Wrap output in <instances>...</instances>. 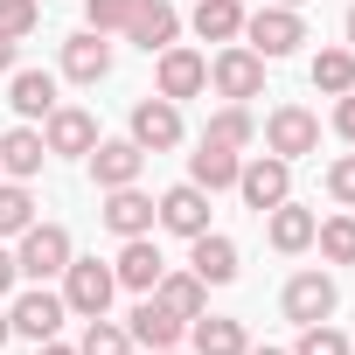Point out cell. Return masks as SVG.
Masks as SVG:
<instances>
[{
    "instance_id": "f1b7e54d",
    "label": "cell",
    "mask_w": 355,
    "mask_h": 355,
    "mask_svg": "<svg viewBox=\"0 0 355 355\" xmlns=\"http://www.w3.org/2000/svg\"><path fill=\"white\" fill-rule=\"evenodd\" d=\"M313 244H320L327 265H355V216H327V223H313Z\"/></svg>"
},
{
    "instance_id": "52a82bcc",
    "label": "cell",
    "mask_w": 355,
    "mask_h": 355,
    "mask_svg": "<svg viewBox=\"0 0 355 355\" xmlns=\"http://www.w3.org/2000/svg\"><path fill=\"white\" fill-rule=\"evenodd\" d=\"M125 334H132V348L160 355V348H174V341L189 334V320H182V313H167V306H160L153 293H139V306L125 313Z\"/></svg>"
},
{
    "instance_id": "60d3db41",
    "label": "cell",
    "mask_w": 355,
    "mask_h": 355,
    "mask_svg": "<svg viewBox=\"0 0 355 355\" xmlns=\"http://www.w3.org/2000/svg\"><path fill=\"white\" fill-rule=\"evenodd\" d=\"M341 28H348V49H355V8H348V21H341Z\"/></svg>"
},
{
    "instance_id": "b9f144b4",
    "label": "cell",
    "mask_w": 355,
    "mask_h": 355,
    "mask_svg": "<svg viewBox=\"0 0 355 355\" xmlns=\"http://www.w3.org/2000/svg\"><path fill=\"white\" fill-rule=\"evenodd\" d=\"M244 355H293V348H244Z\"/></svg>"
},
{
    "instance_id": "83f0119b",
    "label": "cell",
    "mask_w": 355,
    "mask_h": 355,
    "mask_svg": "<svg viewBox=\"0 0 355 355\" xmlns=\"http://www.w3.org/2000/svg\"><path fill=\"white\" fill-rule=\"evenodd\" d=\"M313 91H327V98L355 91V49H320L313 56Z\"/></svg>"
},
{
    "instance_id": "ac0fdd59",
    "label": "cell",
    "mask_w": 355,
    "mask_h": 355,
    "mask_svg": "<svg viewBox=\"0 0 355 355\" xmlns=\"http://www.w3.org/2000/svg\"><path fill=\"white\" fill-rule=\"evenodd\" d=\"M189 272H196L202 286H230V279H237V244H230L223 230L189 237Z\"/></svg>"
},
{
    "instance_id": "ffe728a7",
    "label": "cell",
    "mask_w": 355,
    "mask_h": 355,
    "mask_svg": "<svg viewBox=\"0 0 355 355\" xmlns=\"http://www.w3.org/2000/svg\"><path fill=\"white\" fill-rule=\"evenodd\" d=\"M313 223H320V216H313V209H300L293 196H286L279 209H265V237H272V251H286V258L313 244Z\"/></svg>"
},
{
    "instance_id": "ab89813d",
    "label": "cell",
    "mask_w": 355,
    "mask_h": 355,
    "mask_svg": "<svg viewBox=\"0 0 355 355\" xmlns=\"http://www.w3.org/2000/svg\"><path fill=\"white\" fill-rule=\"evenodd\" d=\"M8 334H15V320H8V306H0V348H8Z\"/></svg>"
},
{
    "instance_id": "e575fe53",
    "label": "cell",
    "mask_w": 355,
    "mask_h": 355,
    "mask_svg": "<svg viewBox=\"0 0 355 355\" xmlns=\"http://www.w3.org/2000/svg\"><path fill=\"white\" fill-rule=\"evenodd\" d=\"M327 196H334L341 209H355V153H341V160L327 167Z\"/></svg>"
},
{
    "instance_id": "7c38bea8",
    "label": "cell",
    "mask_w": 355,
    "mask_h": 355,
    "mask_svg": "<svg viewBox=\"0 0 355 355\" xmlns=\"http://www.w3.org/2000/svg\"><path fill=\"white\" fill-rule=\"evenodd\" d=\"M84 160H91V182H98V189H132L139 167H146V146H132V139H98Z\"/></svg>"
},
{
    "instance_id": "603a6c76",
    "label": "cell",
    "mask_w": 355,
    "mask_h": 355,
    "mask_svg": "<svg viewBox=\"0 0 355 355\" xmlns=\"http://www.w3.org/2000/svg\"><path fill=\"white\" fill-rule=\"evenodd\" d=\"M42 160H49V146H42V132H35V125H15L8 139H0V174H15V182L42 174Z\"/></svg>"
},
{
    "instance_id": "ba28073f",
    "label": "cell",
    "mask_w": 355,
    "mask_h": 355,
    "mask_svg": "<svg viewBox=\"0 0 355 355\" xmlns=\"http://www.w3.org/2000/svg\"><path fill=\"white\" fill-rule=\"evenodd\" d=\"M265 146H272L279 160H300V153L320 146V119H313L306 105H279V112L265 119Z\"/></svg>"
},
{
    "instance_id": "f35d334b",
    "label": "cell",
    "mask_w": 355,
    "mask_h": 355,
    "mask_svg": "<svg viewBox=\"0 0 355 355\" xmlns=\"http://www.w3.org/2000/svg\"><path fill=\"white\" fill-rule=\"evenodd\" d=\"M35 355H77V348H63V341L49 334V341H35Z\"/></svg>"
},
{
    "instance_id": "d4e9b609",
    "label": "cell",
    "mask_w": 355,
    "mask_h": 355,
    "mask_svg": "<svg viewBox=\"0 0 355 355\" xmlns=\"http://www.w3.org/2000/svg\"><path fill=\"white\" fill-rule=\"evenodd\" d=\"M189 341H196V355H244L251 348L244 341V320H223V313H196Z\"/></svg>"
},
{
    "instance_id": "cb8c5ba5",
    "label": "cell",
    "mask_w": 355,
    "mask_h": 355,
    "mask_svg": "<svg viewBox=\"0 0 355 355\" xmlns=\"http://www.w3.org/2000/svg\"><path fill=\"white\" fill-rule=\"evenodd\" d=\"M153 300H160L167 313H182V320H196V313H209V286H202L196 272H160V286H153Z\"/></svg>"
},
{
    "instance_id": "74e56055",
    "label": "cell",
    "mask_w": 355,
    "mask_h": 355,
    "mask_svg": "<svg viewBox=\"0 0 355 355\" xmlns=\"http://www.w3.org/2000/svg\"><path fill=\"white\" fill-rule=\"evenodd\" d=\"M15 70V35H0V77Z\"/></svg>"
},
{
    "instance_id": "3957f363",
    "label": "cell",
    "mask_w": 355,
    "mask_h": 355,
    "mask_svg": "<svg viewBox=\"0 0 355 355\" xmlns=\"http://www.w3.org/2000/svg\"><path fill=\"white\" fill-rule=\"evenodd\" d=\"M63 265H70V230H63V223H28V230H21V251H15V272L42 286V279H56Z\"/></svg>"
},
{
    "instance_id": "44dd1931",
    "label": "cell",
    "mask_w": 355,
    "mask_h": 355,
    "mask_svg": "<svg viewBox=\"0 0 355 355\" xmlns=\"http://www.w3.org/2000/svg\"><path fill=\"white\" fill-rule=\"evenodd\" d=\"M8 105L21 119H49L56 112V77L49 70H8Z\"/></svg>"
},
{
    "instance_id": "8fae6325",
    "label": "cell",
    "mask_w": 355,
    "mask_h": 355,
    "mask_svg": "<svg viewBox=\"0 0 355 355\" xmlns=\"http://www.w3.org/2000/svg\"><path fill=\"white\" fill-rule=\"evenodd\" d=\"M334 279L327 272H293L286 279V320H300V327H313V320H334Z\"/></svg>"
},
{
    "instance_id": "30bf717a",
    "label": "cell",
    "mask_w": 355,
    "mask_h": 355,
    "mask_svg": "<svg viewBox=\"0 0 355 355\" xmlns=\"http://www.w3.org/2000/svg\"><path fill=\"white\" fill-rule=\"evenodd\" d=\"M132 146H146V153L182 146V105L174 98H139L132 105Z\"/></svg>"
},
{
    "instance_id": "2e32d148",
    "label": "cell",
    "mask_w": 355,
    "mask_h": 355,
    "mask_svg": "<svg viewBox=\"0 0 355 355\" xmlns=\"http://www.w3.org/2000/svg\"><path fill=\"white\" fill-rule=\"evenodd\" d=\"M42 146H49V153H91V146H98V119H91L84 105H56L49 125H42Z\"/></svg>"
},
{
    "instance_id": "8992f818",
    "label": "cell",
    "mask_w": 355,
    "mask_h": 355,
    "mask_svg": "<svg viewBox=\"0 0 355 355\" xmlns=\"http://www.w3.org/2000/svg\"><path fill=\"white\" fill-rule=\"evenodd\" d=\"M174 35H182V8H174V0H132L125 42H139L146 56H160V49H174Z\"/></svg>"
},
{
    "instance_id": "ee69618b",
    "label": "cell",
    "mask_w": 355,
    "mask_h": 355,
    "mask_svg": "<svg viewBox=\"0 0 355 355\" xmlns=\"http://www.w3.org/2000/svg\"><path fill=\"white\" fill-rule=\"evenodd\" d=\"M348 355H355V348H348Z\"/></svg>"
},
{
    "instance_id": "6da1fadb",
    "label": "cell",
    "mask_w": 355,
    "mask_h": 355,
    "mask_svg": "<svg viewBox=\"0 0 355 355\" xmlns=\"http://www.w3.org/2000/svg\"><path fill=\"white\" fill-rule=\"evenodd\" d=\"M112 293H119V272H112V265H98V258H70V265H63V306H70V313L98 320V313L112 306Z\"/></svg>"
},
{
    "instance_id": "d590c367",
    "label": "cell",
    "mask_w": 355,
    "mask_h": 355,
    "mask_svg": "<svg viewBox=\"0 0 355 355\" xmlns=\"http://www.w3.org/2000/svg\"><path fill=\"white\" fill-rule=\"evenodd\" d=\"M334 132H341V139H355V91H341V98H334Z\"/></svg>"
},
{
    "instance_id": "7402d4cb",
    "label": "cell",
    "mask_w": 355,
    "mask_h": 355,
    "mask_svg": "<svg viewBox=\"0 0 355 355\" xmlns=\"http://www.w3.org/2000/svg\"><path fill=\"white\" fill-rule=\"evenodd\" d=\"M237 167H244V160H237L230 146H216V139H202V146L189 153V182L216 196V189H237Z\"/></svg>"
},
{
    "instance_id": "9c48e42d",
    "label": "cell",
    "mask_w": 355,
    "mask_h": 355,
    "mask_svg": "<svg viewBox=\"0 0 355 355\" xmlns=\"http://www.w3.org/2000/svg\"><path fill=\"white\" fill-rule=\"evenodd\" d=\"M153 223L174 230V237H202V230H209V189H196V182L167 189V196L153 202Z\"/></svg>"
},
{
    "instance_id": "277c9868",
    "label": "cell",
    "mask_w": 355,
    "mask_h": 355,
    "mask_svg": "<svg viewBox=\"0 0 355 355\" xmlns=\"http://www.w3.org/2000/svg\"><path fill=\"white\" fill-rule=\"evenodd\" d=\"M237 196H244V209H279L286 196H293V160H279V153H258V160H244L237 167Z\"/></svg>"
},
{
    "instance_id": "d6a6232c",
    "label": "cell",
    "mask_w": 355,
    "mask_h": 355,
    "mask_svg": "<svg viewBox=\"0 0 355 355\" xmlns=\"http://www.w3.org/2000/svg\"><path fill=\"white\" fill-rule=\"evenodd\" d=\"M35 21H42V8H35V0H0V35H35Z\"/></svg>"
},
{
    "instance_id": "d6986e66",
    "label": "cell",
    "mask_w": 355,
    "mask_h": 355,
    "mask_svg": "<svg viewBox=\"0 0 355 355\" xmlns=\"http://www.w3.org/2000/svg\"><path fill=\"white\" fill-rule=\"evenodd\" d=\"M112 272H119V286H125V293H153V286H160V272H167V258H160V244H153V237H125V251H119V265H112Z\"/></svg>"
},
{
    "instance_id": "7bdbcfd3",
    "label": "cell",
    "mask_w": 355,
    "mask_h": 355,
    "mask_svg": "<svg viewBox=\"0 0 355 355\" xmlns=\"http://www.w3.org/2000/svg\"><path fill=\"white\" fill-rule=\"evenodd\" d=\"M272 8H306V0H272Z\"/></svg>"
},
{
    "instance_id": "f546056e",
    "label": "cell",
    "mask_w": 355,
    "mask_h": 355,
    "mask_svg": "<svg viewBox=\"0 0 355 355\" xmlns=\"http://www.w3.org/2000/svg\"><path fill=\"white\" fill-rule=\"evenodd\" d=\"M77 355H132V334L119 327V320H84V341H77Z\"/></svg>"
},
{
    "instance_id": "7a4b0ae2",
    "label": "cell",
    "mask_w": 355,
    "mask_h": 355,
    "mask_svg": "<svg viewBox=\"0 0 355 355\" xmlns=\"http://www.w3.org/2000/svg\"><path fill=\"white\" fill-rule=\"evenodd\" d=\"M244 49H258L265 63H279V56H293L300 42H306V21H300V8H258V15H244Z\"/></svg>"
},
{
    "instance_id": "5b68a950",
    "label": "cell",
    "mask_w": 355,
    "mask_h": 355,
    "mask_svg": "<svg viewBox=\"0 0 355 355\" xmlns=\"http://www.w3.org/2000/svg\"><path fill=\"white\" fill-rule=\"evenodd\" d=\"M209 84H216L230 105H244V98H258V91H265V56H258V49H244V42H223V49H216V63H209Z\"/></svg>"
},
{
    "instance_id": "4fadbf2b",
    "label": "cell",
    "mask_w": 355,
    "mask_h": 355,
    "mask_svg": "<svg viewBox=\"0 0 355 355\" xmlns=\"http://www.w3.org/2000/svg\"><path fill=\"white\" fill-rule=\"evenodd\" d=\"M160 98H174V105H182V98H196V91H209V56H196V49H182V42H174V49H160Z\"/></svg>"
},
{
    "instance_id": "8d00e7d4",
    "label": "cell",
    "mask_w": 355,
    "mask_h": 355,
    "mask_svg": "<svg viewBox=\"0 0 355 355\" xmlns=\"http://www.w3.org/2000/svg\"><path fill=\"white\" fill-rule=\"evenodd\" d=\"M15 279H21L15 272V251H0V293H15Z\"/></svg>"
},
{
    "instance_id": "e0dca14e",
    "label": "cell",
    "mask_w": 355,
    "mask_h": 355,
    "mask_svg": "<svg viewBox=\"0 0 355 355\" xmlns=\"http://www.w3.org/2000/svg\"><path fill=\"white\" fill-rule=\"evenodd\" d=\"M105 230H119V237H153V196H139V182L132 189H105Z\"/></svg>"
},
{
    "instance_id": "836d02e7",
    "label": "cell",
    "mask_w": 355,
    "mask_h": 355,
    "mask_svg": "<svg viewBox=\"0 0 355 355\" xmlns=\"http://www.w3.org/2000/svg\"><path fill=\"white\" fill-rule=\"evenodd\" d=\"M125 15H132V0H84V21H91L98 35H112V28H125Z\"/></svg>"
},
{
    "instance_id": "4dcf8cb0",
    "label": "cell",
    "mask_w": 355,
    "mask_h": 355,
    "mask_svg": "<svg viewBox=\"0 0 355 355\" xmlns=\"http://www.w3.org/2000/svg\"><path fill=\"white\" fill-rule=\"evenodd\" d=\"M35 223V196L21 182H0V237H21Z\"/></svg>"
},
{
    "instance_id": "5bb4252c",
    "label": "cell",
    "mask_w": 355,
    "mask_h": 355,
    "mask_svg": "<svg viewBox=\"0 0 355 355\" xmlns=\"http://www.w3.org/2000/svg\"><path fill=\"white\" fill-rule=\"evenodd\" d=\"M63 293H42V286H28L15 306H8V320H15V334H28V341H49L56 327H63Z\"/></svg>"
},
{
    "instance_id": "9a60e30c",
    "label": "cell",
    "mask_w": 355,
    "mask_h": 355,
    "mask_svg": "<svg viewBox=\"0 0 355 355\" xmlns=\"http://www.w3.org/2000/svg\"><path fill=\"white\" fill-rule=\"evenodd\" d=\"M63 77H70V84H105V77H112V42H105L98 28L70 35V42H63Z\"/></svg>"
},
{
    "instance_id": "484cf974",
    "label": "cell",
    "mask_w": 355,
    "mask_h": 355,
    "mask_svg": "<svg viewBox=\"0 0 355 355\" xmlns=\"http://www.w3.org/2000/svg\"><path fill=\"white\" fill-rule=\"evenodd\" d=\"M196 35L202 42H237L244 35V8H237V0H202V8H196Z\"/></svg>"
},
{
    "instance_id": "4316f807",
    "label": "cell",
    "mask_w": 355,
    "mask_h": 355,
    "mask_svg": "<svg viewBox=\"0 0 355 355\" xmlns=\"http://www.w3.org/2000/svg\"><path fill=\"white\" fill-rule=\"evenodd\" d=\"M202 139H216V146H230V153H244L251 139H258V119L244 112V105H223L209 125H202Z\"/></svg>"
},
{
    "instance_id": "1f68e13d",
    "label": "cell",
    "mask_w": 355,
    "mask_h": 355,
    "mask_svg": "<svg viewBox=\"0 0 355 355\" xmlns=\"http://www.w3.org/2000/svg\"><path fill=\"white\" fill-rule=\"evenodd\" d=\"M293 355H348V334L327 327V320H313V327H300V348Z\"/></svg>"
}]
</instances>
